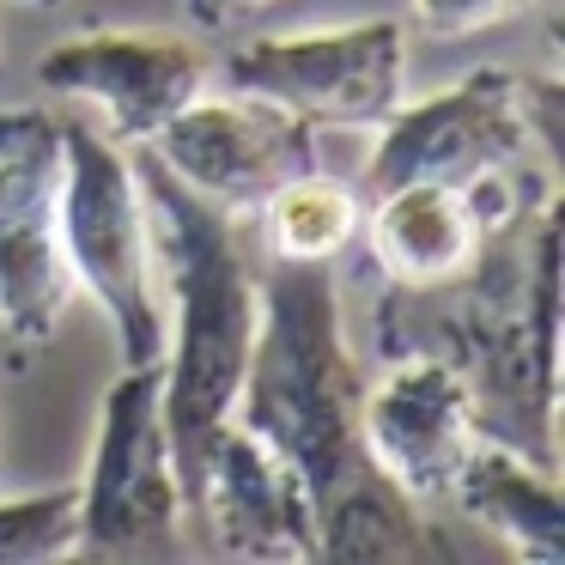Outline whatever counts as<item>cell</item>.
Returning a JSON list of instances; mask_svg holds the SVG:
<instances>
[{
	"mask_svg": "<svg viewBox=\"0 0 565 565\" xmlns=\"http://www.w3.org/2000/svg\"><path fill=\"white\" fill-rule=\"evenodd\" d=\"M213 62L177 31L98 25L62 38L38 62V86L55 98L92 104L122 147H147L195 92H207Z\"/></svg>",
	"mask_w": 565,
	"mask_h": 565,
	"instance_id": "8fae6325",
	"label": "cell"
},
{
	"mask_svg": "<svg viewBox=\"0 0 565 565\" xmlns=\"http://www.w3.org/2000/svg\"><path fill=\"white\" fill-rule=\"evenodd\" d=\"M371 135L377 140H371L365 177H359L365 195L402 183H468L475 171L511 159L559 164L565 92L559 74L475 67L426 98H402Z\"/></svg>",
	"mask_w": 565,
	"mask_h": 565,
	"instance_id": "277c9868",
	"label": "cell"
},
{
	"mask_svg": "<svg viewBox=\"0 0 565 565\" xmlns=\"http://www.w3.org/2000/svg\"><path fill=\"white\" fill-rule=\"evenodd\" d=\"M183 7L201 31H232V25H249L256 13H268L274 0H183Z\"/></svg>",
	"mask_w": 565,
	"mask_h": 565,
	"instance_id": "ac0fdd59",
	"label": "cell"
},
{
	"mask_svg": "<svg viewBox=\"0 0 565 565\" xmlns=\"http://www.w3.org/2000/svg\"><path fill=\"white\" fill-rule=\"evenodd\" d=\"M365 371L347 341L329 262H274L256 305V347L237 414L298 468L317 511V559L414 565L438 559V529L365 450Z\"/></svg>",
	"mask_w": 565,
	"mask_h": 565,
	"instance_id": "6da1fadb",
	"label": "cell"
},
{
	"mask_svg": "<svg viewBox=\"0 0 565 565\" xmlns=\"http://www.w3.org/2000/svg\"><path fill=\"white\" fill-rule=\"evenodd\" d=\"M317 135L322 128H310L305 116L225 86V92H195V98L147 140V152L183 189H195L207 207L244 220V213H256L280 183L317 171L322 164Z\"/></svg>",
	"mask_w": 565,
	"mask_h": 565,
	"instance_id": "30bf717a",
	"label": "cell"
},
{
	"mask_svg": "<svg viewBox=\"0 0 565 565\" xmlns=\"http://www.w3.org/2000/svg\"><path fill=\"white\" fill-rule=\"evenodd\" d=\"M183 492L164 438L159 365H122L98 402V438L79 480V559H140L183 547Z\"/></svg>",
	"mask_w": 565,
	"mask_h": 565,
	"instance_id": "8992f818",
	"label": "cell"
},
{
	"mask_svg": "<svg viewBox=\"0 0 565 565\" xmlns=\"http://www.w3.org/2000/svg\"><path fill=\"white\" fill-rule=\"evenodd\" d=\"M74 280L62 262V116L0 110V329L38 347L62 329Z\"/></svg>",
	"mask_w": 565,
	"mask_h": 565,
	"instance_id": "9c48e42d",
	"label": "cell"
},
{
	"mask_svg": "<svg viewBox=\"0 0 565 565\" xmlns=\"http://www.w3.org/2000/svg\"><path fill=\"white\" fill-rule=\"evenodd\" d=\"M559 189V164L547 159H511L475 171L468 183H402L371 195L365 249L383 286H444L475 268L487 237L547 201Z\"/></svg>",
	"mask_w": 565,
	"mask_h": 565,
	"instance_id": "ba28073f",
	"label": "cell"
},
{
	"mask_svg": "<svg viewBox=\"0 0 565 565\" xmlns=\"http://www.w3.org/2000/svg\"><path fill=\"white\" fill-rule=\"evenodd\" d=\"M183 529H195L220 559H317V511H310L305 480L244 419H225V431L213 438L183 499Z\"/></svg>",
	"mask_w": 565,
	"mask_h": 565,
	"instance_id": "7c38bea8",
	"label": "cell"
},
{
	"mask_svg": "<svg viewBox=\"0 0 565 565\" xmlns=\"http://www.w3.org/2000/svg\"><path fill=\"white\" fill-rule=\"evenodd\" d=\"M79 553V480L0 499V565H55Z\"/></svg>",
	"mask_w": 565,
	"mask_h": 565,
	"instance_id": "2e32d148",
	"label": "cell"
},
{
	"mask_svg": "<svg viewBox=\"0 0 565 565\" xmlns=\"http://www.w3.org/2000/svg\"><path fill=\"white\" fill-rule=\"evenodd\" d=\"M444 504H456L480 535H492L504 553H516V559H529V565H559L565 559L559 468L529 456V450H516V444L480 431Z\"/></svg>",
	"mask_w": 565,
	"mask_h": 565,
	"instance_id": "5bb4252c",
	"label": "cell"
},
{
	"mask_svg": "<svg viewBox=\"0 0 565 565\" xmlns=\"http://www.w3.org/2000/svg\"><path fill=\"white\" fill-rule=\"evenodd\" d=\"M414 7V25L426 31V38H475V31H492L504 25V19L529 13L535 0H407Z\"/></svg>",
	"mask_w": 565,
	"mask_h": 565,
	"instance_id": "e0dca14e",
	"label": "cell"
},
{
	"mask_svg": "<svg viewBox=\"0 0 565 565\" xmlns=\"http://www.w3.org/2000/svg\"><path fill=\"white\" fill-rule=\"evenodd\" d=\"M365 450L414 504H444L480 438L475 395L444 359L402 353L383 359L377 383H365Z\"/></svg>",
	"mask_w": 565,
	"mask_h": 565,
	"instance_id": "4fadbf2b",
	"label": "cell"
},
{
	"mask_svg": "<svg viewBox=\"0 0 565 565\" xmlns=\"http://www.w3.org/2000/svg\"><path fill=\"white\" fill-rule=\"evenodd\" d=\"M135 152L140 201H147V244L164 298V353H159V402L164 438L177 462V492L189 499L201 462L225 419L237 414V390L256 347L262 280L244 256L237 220L183 189L147 147Z\"/></svg>",
	"mask_w": 565,
	"mask_h": 565,
	"instance_id": "3957f363",
	"label": "cell"
},
{
	"mask_svg": "<svg viewBox=\"0 0 565 565\" xmlns=\"http://www.w3.org/2000/svg\"><path fill=\"white\" fill-rule=\"evenodd\" d=\"M256 213H262V237H268L274 262H334L359 237L365 195L317 164V171L280 183Z\"/></svg>",
	"mask_w": 565,
	"mask_h": 565,
	"instance_id": "9a60e30c",
	"label": "cell"
},
{
	"mask_svg": "<svg viewBox=\"0 0 565 565\" xmlns=\"http://www.w3.org/2000/svg\"><path fill=\"white\" fill-rule=\"evenodd\" d=\"M559 244L553 189L487 237L475 268L444 286H383L371 329L377 359L431 353L468 383L487 438L559 468Z\"/></svg>",
	"mask_w": 565,
	"mask_h": 565,
	"instance_id": "7a4b0ae2",
	"label": "cell"
},
{
	"mask_svg": "<svg viewBox=\"0 0 565 565\" xmlns=\"http://www.w3.org/2000/svg\"><path fill=\"white\" fill-rule=\"evenodd\" d=\"M62 262L74 292H86L110 322L122 365H159L164 298L135 152L92 122H62Z\"/></svg>",
	"mask_w": 565,
	"mask_h": 565,
	"instance_id": "5b68a950",
	"label": "cell"
},
{
	"mask_svg": "<svg viewBox=\"0 0 565 565\" xmlns=\"http://www.w3.org/2000/svg\"><path fill=\"white\" fill-rule=\"evenodd\" d=\"M220 79L305 116L310 128H377L407 98V25L353 19L249 38L220 62Z\"/></svg>",
	"mask_w": 565,
	"mask_h": 565,
	"instance_id": "52a82bcc",
	"label": "cell"
},
{
	"mask_svg": "<svg viewBox=\"0 0 565 565\" xmlns=\"http://www.w3.org/2000/svg\"><path fill=\"white\" fill-rule=\"evenodd\" d=\"M13 7H31V13H62L67 0H13Z\"/></svg>",
	"mask_w": 565,
	"mask_h": 565,
	"instance_id": "d6986e66",
	"label": "cell"
},
{
	"mask_svg": "<svg viewBox=\"0 0 565 565\" xmlns=\"http://www.w3.org/2000/svg\"><path fill=\"white\" fill-rule=\"evenodd\" d=\"M0 480H7V450H0Z\"/></svg>",
	"mask_w": 565,
	"mask_h": 565,
	"instance_id": "ffe728a7",
	"label": "cell"
}]
</instances>
